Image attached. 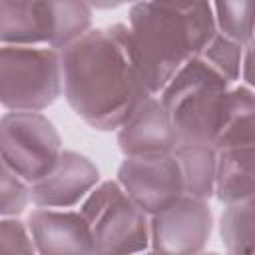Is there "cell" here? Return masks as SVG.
Segmentation results:
<instances>
[{
    "instance_id": "6da1fadb",
    "label": "cell",
    "mask_w": 255,
    "mask_h": 255,
    "mask_svg": "<svg viewBox=\"0 0 255 255\" xmlns=\"http://www.w3.org/2000/svg\"><path fill=\"white\" fill-rule=\"evenodd\" d=\"M62 94L94 129H118L151 94L133 56L126 24L88 30L60 52Z\"/></svg>"
},
{
    "instance_id": "7a4b0ae2",
    "label": "cell",
    "mask_w": 255,
    "mask_h": 255,
    "mask_svg": "<svg viewBox=\"0 0 255 255\" xmlns=\"http://www.w3.org/2000/svg\"><path fill=\"white\" fill-rule=\"evenodd\" d=\"M128 30L139 76L151 96L215 36L209 2H137L129 8Z\"/></svg>"
},
{
    "instance_id": "3957f363",
    "label": "cell",
    "mask_w": 255,
    "mask_h": 255,
    "mask_svg": "<svg viewBox=\"0 0 255 255\" xmlns=\"http://www.w3.org/2000/svg\"><path fill=\"white\" fill-rule=\"evenodd\" d=\"M233 86L199 56L189 60L159 92L173 124L177 145L201 143L213 147L227 92Z\"/></svg>"
},
{
    "instance_id": "277c9868",
    "label": "cell",
    "mask_w": 255,
    "mask_h": 255,
    "mask_svg": "<svg viewBox=\"0 0 255 255\" xmlns=\"http://www.w3.org/2000/svg\"><path fill=\"white\" fill-rule=\"evenodd\" d=\"M86 2L0 0V46H46L62 52L92 30Z\"/></svg>"
},
{
    "instance_id": "5b68a950",
    "label": "cell",
    "mask_w": 255,
    "mask_h": 255,
    "mask_svg": "<svg viewBox=\"0 0 255 255\" xmlns=\"http://www.w3.org/2000/svg\"><path fill=\"white\" fill-rule=\"evenodd\" d=\"M94 255H139L149 249V215L118 181L98 183L80 205Z\"/></svg>"
},
{
    "instance_id": "8992f818",
    "label": "cell",
    "mask_w": 255,
    "mask_h": 255,
    "mask_svg": "<svg viewBox=\"0 0 255 255\" xmlns=\"http://www.w3.org/2000/svg\"><path fill=\"white\" fill-rule=\"evenodd\" d=\"M60 96V52L36 46H0V106L10 112H42Z\"/></svg>"
},
{
    "instance_id": "52a82bcc",
    "label": "cell",
    "mask_w": 255,
    "mask_h": 255,
    "mask_svg": "<svg viewBox=\"0 0 255 255\" xmlns=\"http://www.w3.org/2000/svg\"><path fill=\"white\" fill-rule=\"evenodd\" d=\"M62 153L56 126L40 112H8L0 118V159L28 185L38 181Z\"/></svg>"
},
{
    "instance_id": "ba28073f",
    "label": "cell",
    "mask_w": 255,
    "mask_h": 255,
    "mask_svg": "<svg viewBox=\"0 0 255 255\" xmlns=\"http://www.w3.org/2000/svg\"><path fill=\"white\" fill-rule=\"evenodd\" d=\"M213 231L207 201L181 195L149 215V251L153 255H199Z\"/></svg>"
},
{
    "instance_id": "9c48e42d",
    "label": "cell",
    "mask_w": 255,
    "mask_h": 255,
    "mask_svg": "<svg viewBox=\"0 0 255 255\" xmlns=\"http://www.w3.org/2000/svg\"><path fill=\"white\" fill-rule=\"evenodd\" d=\"M120 187L147 215H153L183 195L181 175L173 153L126 157L118 167Z\"/></svg>"
},
{
    "instance_id": "30bf717a",
    "label": "cell",
    "mask_w": 255,
    "mask_h": 255,
    "mask_svg": "<svg viewBox=\"0 0 255 255\" xmlns=\"http://www.w3.org/2000/svg\"><path fill=\"white\" fill-rule=\"evenodd\" d=\"M98 181L100 171L90 157L62 149L48 173L28 185L30 201L44 209H66L82 203Z\"/></svg>"
},
{
    "instance_id": "8fae6325",
    "label": "cell",
    "mask_w": 255,
    "mask_h": 255,
    "mask_svg": "<svg viewBox=\"0 0 255 255\" xmlns=\"http://www.w3.org/2000/svg\"><path fill=\"white\" fill-rule=\"evenodd\" d=\"M118 147L126 157L173 153L177 135L157 96L145 98L118 128Z\"/></svg>"
},
{
    "instance_id": "7c38bea8",
    "label": "cell",
    "mask_w": 255,
    "mask_h": 255,
    "mask_svg": "<svg viewBox=\"0 0 255 255\" xmlns=\"http://www.w3.org/2000/svg\"><path fill=\"white\" fill-rule=\"evenodd\" d=\"M26 225L36 255H94L90 229L80 211L38 207Z\"/></svg>"
},
{
    "instance_id": "4fadbf2b",
    "label": "cell",
    "mask_w": 255,
    "mask_h": 255,
    "mask_svg": "<svg viewBox=\"0 0 255 255\" xmlns=\"http://www.w3.org/2000/svg\"><path fill=\"white\" fill-rule=\"evenodd\" d=\"M223 203L255 199V147H227L215 151V191Z\"/></svg>"
},
{
    "instance_id": "5bb4252c",
    "label": "cell",
    "mask_w": 255,
    "mask_h": 255,
    "mask_svg": "<svg viewBox=\"0 0 255 255\" xmlns=\"http://www.w3.org/2000/svg\"><path fill=\"white\" fill-rule=\"evenodd\" d=\"M247 145H255V94L247 86H235L227 92L213 149Z\"/></svg>"
},
{
    "instance_id": "9a60e30c",
    "label": "cell",
    "mask_w": 255,
    "mask_h": 255,
    "mask_svg": "<svg viewBox=\"0 0 255 255\" xmlns=\"http://www.w3.org/2000/svg\"><path fill=\"white\" fill-rule=\"evenodd\" d=\"M183 195L209 201L215 191V149L201 143H179L173 149Z\"/></svg>"
},
{
    "instance_id": "2e32d148",
    "label": "cell",
    "mask_w": 255,
    "mask_h": 255,
    "mask_svg": "<svg viewBox=\"0 0 255 255\" xmlns=\"http://www.w3.org/2000/svg\"><path fill=\"white\" fill-rule=\"evenodd\" d=\"M255 199L225 205L219 217V235L225 255H255L253 247Z\"/></svg>"
},
{
    "instance_id": "e0dca14e",
    "label": "cell",
    "mask_w": 255,
    "mask_h": 255,
    "mask_svg": "<svg viewBox=\"0 0 255 255\" xmlns=\"http://www.w3.org/2000/svg\"><path fill=\"white\" fill-rule=\"evenodd\" d=\"M215 32L225 36L227 40L249 46L253 44V0H239V2H215L211 4Z\"/></svg>"
},
{
    "instance_id": "ac0fdd59",
    "label": "cell",
    "mask_w": 255,
    "mask_h": 255,
    "mask_svg": "<svg viewBox=\"0 0 255 255\" xmlns=\"http://www.w3.org/2000/svg\"><path fill=\"white\" fill-rule=\"evenodd\" d=\"M243 50H245V46L235 44V42H231L225 36H221V34L215 32V36L203 48V52L199 54V58L205 60L219 76H223L233 86L235 82H239Z\"/></svg>"
},
{
    "instance_id": "d6986e66",
    "label": "cell",
    "mask_w": 255,
    "mask_h": 255,
    "mask_svg": "<svg viewBox=\"0 0 255 255\" xmlns=\"http://www.w3.org/2000/svg\"><path fill=\"white\" fill-rule=\"evenodd\" d=\"M30 201V187L0 159V219L18 217Z\"/></svg>"
},
{
    "instance_id": "ffe728a7",
    "label": "cell",
    "mask_w": 255,
    "mask_h": 255,
    "mask_svg": "<svg viewBox=\"0 0 255 255\" xmlns=\"http://www.w3.org/2000/svg\"><path fill=\"white\" fill-rule=\"evenodd\" d=\"M0 255H36L28 225L18 217L0 219Z\"/></svg>"
},
{
    "instance_id": "44dd1931",
    "label": "cell",
    "mask_w": 255,
    "mask_h": 255,
    "mask_svg": "<svg viewBox=\"0 0 255 255\" xmlns=\"http://www.w3.org/2000/svg\"><path fill=\"white\" fill-rule=\"evenodd\" d=\"M251 60H253V44L245 46V50H243V58H241V74H239V78L245 80L243 86H247V88L253 90V76H251V64H253V62H251Z\"/></svg>"
},
{
    "instance_id": "7402d4cb",
    "label": "cell",
    "mask_w": 255,
    "mask_h": 255,
    "mask_svg": "<svg viewBox=\"0 0 255 255\" xmlns=\"http://www.w3.org/2000/svg\"><path fill=\"white\" fill-rule=\"evenodd\" d=\"M139 255H153L151 251H143V253H139Z\"/></svg>"
},
{
    "instance_id": "603a6c76",
    "label": "cell",
    "mask_w": 255,
    "mask_h": 255,
    "mask_svg": "<svg viewBox=\"0 0 255 255\" xmlns=\"http://www.w3.org/2000/svg\"><path fill=\"white\" fill-rule=\"evenodd\" d=\"M199 255H219V253H205V251H203V253H199Z\"/></svg>"
}]
</instances>
